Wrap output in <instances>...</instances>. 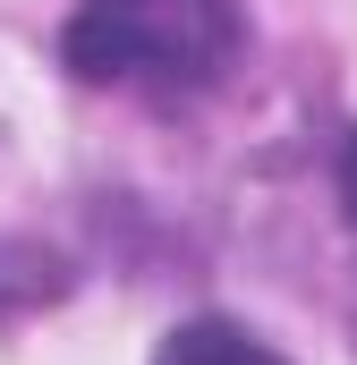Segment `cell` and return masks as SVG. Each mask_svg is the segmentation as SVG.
<instances>
[{
	"label": "cell",
	"instance_id": "cell-2",
	"mask_svg": "<svg viewBox=\"0 0 357 365\" xmlns=\"http://www.w3.org/2000/svg\"><path fill=\"white\" fill-rule=\"evenodd\" d=\"M154 365H281L256 340V331H238V323H221V314H204V323H178L171 340H162V357Z\"/></svg>",
	"mask_w": 357,
	"mask_h": 365
},
{
	"label": "cell",
	"instance_id": "cell-3",
	"mask_svg": "<svg viewBox=\"0 0 357 365\" xmlns=\"http://www.w3.org/2000/svg\"><path fill=\"white\" fill-rule=\"evenodd\" d=\"M341 204H349V221H357V136H349V153H341Z\"/></svg>",
	"mask_w": 357,
	"mask_h": 365
},
{
	"label": "cell",
	"instance_id": "cell-1",
	"mask_svg": "<svg viewBox=\"0 0 357 365\" xmlns=\"http://www.w3.org/2000/svg\"><path fill=\"white\" fill-rule=\"evenodd\" d=\"M238 0H86L69 26V68L94 86L204 93L238 60Z\"/></svg>",
	"mask_w": 357,
	"mask_h": 365
}]
</instances>
